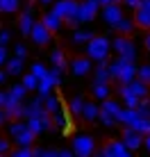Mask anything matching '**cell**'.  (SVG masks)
I'll return each instance as SVG.
<instances>
[{
    "instance_id": "f5cc1de1",
    "label": "cell",
    "mask_w": 150,
    "mask_h": 157,
    "mask_svg": "<svg viewBox=\"0 0 150 157\" xmlns=\"http://www.w3.org/2000/svg\"><path fill=\"white\" fill-rule=\"evenodd\" d=\"M141 146H146V148L150 150V134H146V137H143V144Z\"/></svg>"
},
{
    "instance_id": "8992f818",
    "label": "cell",
    "mask_w": 150,
    "mask_h": 157,
    "mask_svg": "<svg viewBox=\"0 0 150 157\" xmlns=\"http://www.w3.org/2000/svg\"><path fill=\"white\" fill-rule=\"evenodd\" d=\"M98 9H100V5L96 0H82V2H77V21L80 23H91L98 16Z\"/></svg>"
},
{
    "instance_id": "6da1fadb",
    "label": "cell",
    "mask_w": 150,
    "mask_h": 157,
    "mask_svg": "<svg viewBox=\"0 0 150 157\" xmlns=\"http://www.w3.org/2000/svg\"><path fill=\"white\" fill-rule=\"evenodd\" d=\"M111 80H116V84H127L137 78V64L134 59H125V57H116L114 62H107Z\"/></svg>"
},
{
    "instance_id": "8d00e7d4",
    "label": "cell",
    "mask_w": 150,
    "mask_h": 157,
    "mask_svg": "<svg viewBox=\"0 0 150 157\" xmlns=\"http://www.w3.org/2000/svg\"><path fill=\"white\" fill-rule=\"evenodd\" d=\"M12 98H16V100H25V96H28V91H25V86L23 84H14L12 89L7 91Z\"/></svg>"
},
{
    "instance_id": "9a60e30c",
    "label": "cell",
    "mask_w": 150,
    "mask_h": 157,
    "mask_svg": "<svg viewBox=\"0 0 150 157\" xmlns=\"http://www.w3.org/2000/svg\"><path fill=\"white\" fill-rule=\"evenodd\" d=\"M125 86L130 89L132 96H137L139 100H141V98H148V94H150V86H148L146 82H141V80H137V78L132 80V82H127Z\"/></svg>"
},
{
    "instance_id": "816d5d0a",
    "label": "cell",
    "mask_w": 150,
    "mask_h": 157,
    "mask_svg": "<svg viewBox=\"0 0 150 157\" xmlns=\"http://www.w3.org/2000/svg\"><path fill=\"white\" fill-rule=\"evenodd\" d=\"M5 121H7V114H5V109H2V107H0V125H2Z\"/></svg>"
},
{
    "instance_id": "ffe728a7",
    "label": "cell",
    "mask_w": 150,
    "mask_h": 157,
    "mask_svg": "<svg viewBox=\"0 0 150 157\" xmlns=\"http://www.w3.org/2000/svg\"><path fill=\"white\" fill-rule=\"evenodd\" d=\"M43 109L48 112V114H57V112H62V102H59V98H57L55 94L46 96V98H43Z\"/></svg>"
},
{
    "instance_id": "4fadbf2b",
    "label": "cell",
    "mask_w": 150,
    "mask_h": 157,
    "mask_svg": "<svg viewBox=\"0 0 150 157\" xmlns=\"http://www.w3.org/2000/svg\"><path fill=\"white\" fill-rule=\"evenodd\" d=\"M34 23H36V18H34V12H32V5H28V7H25V12L21 14V18H18V30H21V34L28 36Z\"/></svg>"
},
{
    "instance_id": "7402d4cb",
    "label": "cell",
    "mask_w": 150,
    "mask_h": 157,
    "mask_svg": "<svg viewBox=\"0 0 150 157\" xmlns=\"http://www.w3.org/2000/svg\"><path fill=\"white\" fill-rule=\"evenodd\" d=\"M98 112H100V107L98 105H93V102H84V107H82V116L84 121H96L98 118Z\"/></svg>"
},
{
    "instance_id": "30bf717a",
    "label": "cell",
    "mask_w": 150,
    "mask_h": 157,
    "mask_svg": "<svg viewBox=\"0 0 150 157\" xmlns=\"http://www.w3.org/2000/svg\"><path fill=\"white\" fill-rule=\"evenodd\" d=\"M71 71H73V75H77V78H84V75H89L93 71V62H91L89 57H75L71 62Z\"/></svg>"
},
{
    "instance_id": "e575fe53",
    "label": "cell",
    "mask_w": 150,
    "mask_h": 157,
    "mask_svg": "<svg viewBox=\"0 0 150 157\" xmlns=\"http://www.w3.org/2000/svg\"><path fill=\"white\" fill-rule=\"evenodd\" d=\"M109 94H111L109 84H93V98H98V100H107V98H109Z\"/></svg>"
},
{
    "instance_id": "52a82bcc",
    "label": "cell",
    "mask_w": 150,
    "mask_h": 157,
    "mask_svg": "<svg viewBox=\"0 0 150 157\" xmlns=\"http://www.w3.org/2000/svg\"><path fill=\"white\" fill-rule=\"evenodd\" d=\"M30 39L36 43V46H48V43L52 41V32L46 28L43 23H41V21H36L34 25H32V30H30Z\"/></svg>"
},
{
    "instance_id": "cb8c5ba5",
    "label": "cell",
    "mask_w": 150,
    "mask_h": 157,
    "mask_svg": "<svg viewBox=\"0 0 150 157\" xmlns=\"http://www.w3.org/2000/svg\"><path fill=\"white\" fill-rule=\"evenodd\" d=\"M84 102H87V100H84L82 96H73V98H71V102H68V112H71L73 116H80V114H82V107H84Z\"/></svg>"
},
{
    "instance_id": "44dd1931",
    "label": "cell",
    "mask_w": 150,
    "mask_h": 157,
    "mask_svg": "<svg viewBox=\"0 0 150 157\" xmlns=\"http://www.w3.org/2000/svg\"><path fill=\"white\" fill-rule=\"evenodd\" d=\"M114 118H116V123H121V125H130V123L137 118V112L134 109H127V107H121L118 114H116Z\"/></svg>"
},
{
    "instance_id": "f1b7e54d",
    "label": "cell",
    "mask_w": 150,
    "mask_h": 157,
    "mask_svg": "<svg viewBox=\"0 0 150 157\" xmlns=\"http://www.w3.org/2000/svg\"><path fill=\"white\" fill-rule=\"evenodd\" d=\"M134 25H139V28H148L150 30V14L141 12V9H134Z\"/></svg>"
},
{
    "instance_id": "f35d334b",
    "label": "cell",
    "mask_w": 150,
    "mask_h": 157,
    "mask_svg": "<svg viewBox=\"0 0 150 157\" xmlns=\"http://www.w3.org/2000/svg\"><path fill=\"white\" fill-rule=\"evenodd\" d=\"M98 121L103 123L105 128H114V125H116V118L111 116V114H107V112H103V109L98 112Z\"/></svg>"
},
{
    "instance_id": "d6986e66",
    "label": "cell",
    "mask_w": 150,
    "mask_h": 157,
    "mask_svg": "<svg viewBox=\"0 0 150 157\" xmlns=\"http://www.w3.org/2000/svg\"><path fill=\"white\" fill-rule=\"evenodd\" d=\"M5 73L7 75H21L23 73V59L7 57V62H5Z\"/></svg>"
},
{
    "instance_id": "ab89813d",
    "label": "cell",
    "mask_w": 150,
    "mask_h": 157,
    "mask_svg": "<svg viewBox=\"0 0 150 157\" xmlns=\"http://www.w3.org/2000/svg\"><path fill=\"white\" fill-rule=\"evenodd\" d=\"M30 73L34 75L36 80H41V78H46V75H48V68L43 66V64H34V66L30 68Z\"/></svg>"
},
{
    "instance_id": "277c9868",
    "label": "cell",
    "mask_w": 150,
    "mask_h": 157,
    "mask_svg": "<svg viewBox=\"0 0 150 157\" xmlns=\"http://www.w3.org/2000/svg\"><path fill=\"white\" fill-rule=\"evenodd\" d=\"M111 43V48L116 50V55L118 57H125V59H134L137 57V43L130 39V36H123L118 34L114 41H109Z\"/></svg>"
},
{
    "instance_id": "e0dca14e",
    "label": "cell",
    "mask_w": 150,
    "mask_h": 157,
    "mask_svg": "<svg viewBox=\"0 0 150 157\" xmlns=\"http://www.w3.org/2000/svg\"><path fill=\"white\" fill-rule=\"evenodd\" d=\"M118 94H121V100L125 102V107H127V109H134V107L139 105V98L130 94V89H127L125 84H118Z\"/></svg>"
},
{
    "instance_id": "bcb514c9",
    "label": "cell",
    "mask_w": 150,
    "mask_h": 157,
    "mask_svg": "<svg viewBox=\"0 0 150 157\" xmlns=\"http://www.w3.org/2000/svg\"><path fill=\"white\" fill-rule=\"evenodd\" d=\"M7 150H9V141L7 139H0V155H7Z\"/></svg>"
},
{
    "instance_id": "7bdbcfd3",
    "label": "cell",
    "mask_w": 150,
    "mask_h": 157,
    "mask_svg": "<svg viewBox=\"0 0 150 157\" xmlns=\"http://www.w3.org/2000/svg\"><path fill=\"white\" fill-rule=\"evenodd\" d=\"M7 157H32V150L30 148H18V150H14V153L7 155Z\"/></svg>"
},
{
    "instance_id": "11a10c76",
    "label": "cell",
    "mask_w": 150,
    "mask_h": 157,
    "mask_svg": "<svg viewBox=\"0 0 150 157\" xmlns=\"http://www.w3.org/2000/svg\"><path fill=\"white\" fill-rule=\"evenodd\" d=\"M36 2H41V5H52L55 0H36Z\"/></svg>"
},
{
    "instance_id": "6f0895ef",
    "label": "cell",
    "mask_w": 150,
    "mask_h": 157,
    "mask_svg": "<svg viewBox=\"0 0 150 157\" xmlns=\"http://www.w3.org/2000/svg\"><path fill=\"white\" fill-rule=\"evenodd\" d=\"M146 48H148V50H150V34L146 36Z\"/></svg>"
},
{
    "instance_id": "680465c9",
    "label": "cell",
    "mask_w": 150,
    "mask_h": 157,
    "mask_svg": "<svg viewBox=\"0 0 150 157\" xmlns=\"http://www.w3.org/2000/svg\"><path fill=\"white\" fill-rule=\"evenodd\" d=\"M91 157H105L103 153H93V155H91Z\"/></svg>"
},
{
    "instance_id": "ee69618b",
    "label": "cell",
    "mask_w": 150,
    "mask_h": 157,
    "mask_svg": "<svg viewBox=\"0 0 150 157\" xmlns=\"http://www.w3.org/2000/svg\"><path fill=\"white\" fill-rule=\"evenodd\" d=\"M9 39H12V34H9V30H0V46H7Z\"/></svg>"
},
{
    "instance_id": "681fc988",
    "label": "cell",
    "mask_w": 150,
    "mask_h": 157,
    "mask_svg": "<svg viewBox=\"0 0 150 157\" xmlns=\"http://www.w3.org/2000/svg\"><path fill=\"white\" fill-rule=\"evenodd\" d=\"M100 7H107V5H114V2H121V0H96Z\"/></svg>"
},
{
    "instance_id": "d6a6232c",
    "label": "cell",
    "mask_w": 150,
    "mask_h": 157,
    "mask_svg": "<svg viewBox=\"0 0 150 157\" xmlns=\"http://www.w3.org/2000/svg\"><path fill=\"white\" fill-rule=\"evenodd\" d=\"M91 36H93V32H91V30H80V28H77V30L73 32V43H80V46H84V43H87Z\"/></svg>"
},
{
    "instance_id": "9c48e42d",
    "label": "cell",
    "mask_w": 150,
    "mask_h": 157,
    "mask_svg": "<svg viewBox=\"0 0 150 157\" xmlns=\"http://www.w3.org/2000/svg\"><path fill=\"white\" fill-rule=\"evenodd\" d=\"M121 141H123V146H125L127 150H139V148H141V144H143V137L139 132H134L132 128H123Z\"/></svg>"
},
{
    "instance_id": "91938a15",
    "label": "cell",
    "mask_w": 150,
    "mask_h": 157,
    "mask_svg": "<svg viewBox=\"0 0 150 157\" xmlns=\"http://www.w3.org/2000/svg\"><path fill=\"white\" fill-rule=\"evenodd\" d=\"M0 157H7V155H0Z\"/></svg>"
},
{
    "instance_id": "9f6ffc18",
    "label": "cell",
    "mask_w": 150,
    "mask_h": 157,
    "mask_svg": "<svg viewBox=\"0 0 150 157\" xmlns=\"http://www.w3.org/2000/svg\"><path fill=\"white\" fill-rule=\"evenodd\" d=\"M2 102H5V91H0V107H2Z\"/></svg>"
},
{
    "instance_id": "f546056e",
    "label": "cell",
    "mask_w": 150,
    "mask_h": 157,
    "mask_svg": "<svg viewBox=\"0 0 150 157\" xmlns=\"http://www.w3.org/2000/svg\"><path fill=\"white\" fill-rule=\"evenodd\" d=\"M34 137H36V134H32L30 130L25 128L23 132H21L18 137H16V144H18L21 148H28V146H32V141H34Z\"/></svg>"
},
{
    "instance_id": "f907efd6",
    "label": "cell",
    "mask_w": 150,
    "mask_h": 157,
    "mask_svg": "<svg viewBox=\"0 0 150 157\" xmlns=\"http://www.w3.org/2000/svg\"><path fill=\"white\" fill-rule=\"evenodd\" d=\"M57 157H75L73 150H57Z\"/></svg>"
},
{
    "instance_id": "2e32d148",
    "label": "cell",
    "mask_w": 150,
    "mask_h": 157,
    "mask_svg": "<svg viewBox=\"0 0 150 157\" xmlns=\"http://www.w3.org/2000/svg\"><path fill=\"white\" fill-rule=\"evenodd\" d=\"M41 23H43L50 32H57V30H62V23H64V21H62L59 16H57V14L50 9V12H46L43 16H41Z\"/></svg>"
},
{
    "instance_id": "83f0119b",
    "label": "cell",
    "mask_w": 150,
    "mask_h": 157,
    "mask_svg": "<svg viewBox=\"0 0 150 157\" xmlns=\"http://www.w3.org/2000/svg\"><path fill=\"white\" fill-rule=\"evenodd\" d=\"M21 9V0H0V12L2 14H14Z\"/></svg>"
},
{
    "instance_id": "ba28073f",
    "label": "cell",
    "mask_w": 150,
    "mask_h": 157,
    "mask_svg": "<svg viewBox=\"0 0 150 157\" xmlns=\"http://www.w3.org/2000/svg\"><path fill=\"white\" fill-rule=\"evenodd\" d=\"M123 16H125V14H123V5H121V2H114V5L103 7V21H105L107 25H111V28L118 23Z\"/></svg>"
},
{
    "instance_id": "ac0fdd59",
    "label": "cell",
    "mask_w": 150,
    "mask_h": 157,
    "mask_svg": "<svg viewBox=\"0 0 150 157\" xmlns=\"http://www.w3.org/2000/svg\"><path fill=\"white\" fill-rule=\"evenodd\" d=\"M125 128H132L134 132H139V134H141V137L150 134V121H148V118H141V116H137L134 121H132L130 125H125Z\"/></svg>"
},
{
    "instance_id": "484cf974",
    "label": "cell",
    "mask_w": 150,
    "mask_h": 157,
    "mask_svg": "<svg viewBox=\"0 0 150 157\" xmlns=\"http://www.w3.org/2000/svg\"><path fill=\"white\" fill-rule=\"evenodd\" d=\"M50 118H52V125H55V130H57V128H64L66 132L71 130V121H68V116H64L62 112H57V114H50Z\"/></svg>"
},
{
    "instance_id": "4316f807",
    "label": "cell",
    "mask_w": 150,
    "mask_h": 157,
    "mask_svg": "<svg viewBox=\"0 0 150 157\" xmlns=\"http://www.w3.org/2000/svg\"><path fill=\"white\" fill-rule=\"evenodd\" d=\"M134 112H137V116L148 118V121H150V98H141V100H139V105L134 107Z\"/></svg>"
},
{
    "instance_id": "f6af8a7d",
    "label": "cell",
    "mask_w": 150,
    "mask_h": 157,
    "mask_svg": "<svg viewBox=\"0 0 150 157\" xmlns=\"http://www.w3.org/2000/svg\"><path fill=\"white\" fill-rule=\"evenodd\" d=\"M137 9H141V12L150 14V0H139V7H137Z\"/></svg>"
},
{
    "instance_id": "603a6c76",
    "label": "cell",
    "mask_w": 150,
    "mask_h": 157,
    "mask_svg": "<svg viewBox=\"0 0 150 157\" xmlns=\"http://www.w3.org/2000/svg\"><path fill=\"white\" fill-rule=\"evenodd\" d=\"M114 28L118 30V34L127 36V34H132V30H134V21H132V18H125V16H123V18L114 25Z\"/></svg>"
},
{
    "instance_id": "8fae6325",
    "label": "cell",
    "mask_w": 150,
    "mask_h": 157,
    "mask_svg": "<svg viewBox=\"0 0 150 157\" xmlns=\"http://www.w3.org/2000/svg\"><path fill=\"white\" fill-rule=\"evenodd\" d=\"M43 98H34L30 102H23V118H34V116H41L43 114Z\"/></svg>"
},
{
    "instance_id": "7c38bea8",
    "label": "cell",
    "mask_w": 150,
    "mask_h": 157,
    "mask_svg": "<svg viewBox=\"0 0 150 157\" xmlns=\"http://www.w3.org/2000/svg\"><path fill=\"white\" fill-rule=\"evenodd\" d=\"M100 153H103L105 157H132L130 150L123 146V141H109Z\"/></svg>"
},
{
    "instance_id": "5bb4252c",
    "label": "cell",
    "mask_w": 150,
    "mask_h": 157,
    "mask_svg": "<svg viewBox=\"0 0 150 157\" xmlns=\"http://www.w3.org/2000/svg\"><path fill=\"white\" fill-rule=\"evenodd\" d=\"M91 73H93V84H109V80H111L107 62H98V66H96Z\"/></svg>"
},
{
    "instance_id": "c3c4849f",
    "label": "cell",
    "mask_w": 150,
    "mask_h": 157,
    "mask_svg": "<svg viewBox=\"0 0 150 157\" xmlns=\"http://www.w3.org/2000/svg\"><path fill=\"white\" fill-rule=\"evenodd\" d=\"M123 5H125V7H130V9H137V7H139V0H123Z\"/></svg>"
},
{
    "instance_id": "b9f144b4",
    "label": "cell",
    "mask_w": 150,
    "mask_h": 157,
    "mask_svg": "<svg viewBox=\"0 0 150 157\" xmlns=\"http://www.w3.org/2000/svg\"><path fill=\"white\" fill-rule=\"evenodd\" d=\"M14 57H16V59H23V62H25V57H28V48H25L23 43H18V46L14 48Z\"/></svg>"
},
{
    "instance_id": "d4e9b609",
    "label": "cell",
    "mask_w": 150,
    "mask_h": 157,
    "mask_svg": "<svg viewBox=\"0 0 150 157\" xmlns=\"http://www.w3.org/2000/svg\"><path fill=\"white\" fill-rule=\"evenodd\" d=\"M50 62H52V66H55V68H59V71H64V68H66V55H64L59 48L50 52Z\"/></svg>"
},
{
    "instance_id": "d590c367",
    "label": "cell",
    "mask_w": 150,
    "mask_h": 157,
    "mask_svg": "<svg viewBox=\"0 0 150 157\" xmlns=\"http://www.w3.org/2000/svg\"><path fill=\"white\" fill-rule=\"evenodd\" d=\"M21 84L25 86V91H36V84H39V80H36L32 73H25V75H23V82H21Z\"/></svg>"
},
{
    "instance_id": "60d3db41",
    "label": "cell",
    "mask_w": 150,
    "mask_h": 157,
    "mask_svg": "<svg viewBox=\"0 0 150 157\" xmlns=\"http://www.w3.org/2000/svg\"><path fill=\"white\" fill-rule=\"evenodd\" d=\"M32 157H57V150H46V148H34Z\"/></svg>"
},
{
    "instance_id": "7dc6e473",
    "label": "cell",
    "mask_w": 150,
    "mask_h": 157,
    "mask_svg": "<svg viewBox=\"0 0 150 157\" xmlns=\"http://www.w3.org/2000/svg\"><path fill=\"white\" fill-rule=\"evenodd\" d=\"M5 62H7V48L0 46V66H5Z\"/></svg>"
},
{
    "instance_id": "db71d44e",
    "label": "cell",
    "mask_w": 150,
    "mask_h": 157,
    "mask_svg": "<svg viewBox=\"0 0 150 157\" xmlns=\"http://www.w3.org/2000/svg\"><path fill=\"white\" fill-rule=\"evenodd\" d=\"M5 80H7V73H5V71H2V68H0V84H2V82H5Z\"/></svg>"
},
{
    "instance_id": "5b68a950",
    "label": "cell",
    "mask_w": 150,
    "mask_h": 157,
    "mask_svg": "<svg viewBox=\"0 0 150 157\" xmlns=\"http://www.w3.org/2000/svg\"><path fill=\"white\" fill-rule=\"evenodd\" d=\"M73 155L75 157H91L96 153V141L93 137H89V134H77V137L73 139Z\"/></svg>"
},
{
    "instance_id": "4dcf8cb0",
    "label": "cell",
    "mask_w": 150,
    "mask_h": 157,
    "mask_svg": "<svg viewBox=\"0 0 150 157\" xmlns=\"http://www.w3.org/2000/svg\"><path fill=\"white\" fill-rule=\"evenodd\" d=\"M25 123H28V130H30L32 134H41V132H43V121H41V116L25 118Z\"/></svg>"
},
{
    "instance_id": "836d02e7",
    "label": "cell",
    "mask_w": 150,
    "mask_h": 157,
    "mask_svg": "<svg viewBox=\"0 0 150 157\" xmlns=\"http://www.w3.org/2000/svg\"><path fill=\"white\" fill-rule=\"evenodd\" d=\"M100 109L107 112V114H111V116H116V114H118V109H121V102L107 98V100H103V107H100Z\"/></svg>"
},
{
    "instance_id": "74e56055",
    "label": "cell",
    "mask_w": 150,
    "mask_h": 157,
    "mask_svg": "<svg viewBox=\"0 0 150 157\" xmlns=\"http://www.w3.org/2000/svg\"><path fill=\"white\" fill-rule=\"evenodd\" d=\"M137 80H141L150 86V64H143L141 68H137Z\"/></svg>"
},
{
    "instance_id": "1f68e13d",
    "label": "cell",
    "mask_w": 150,
    "mask_h": 157,
    "mask_svg": "<svg viewBox=\"0 0 150 157\" xmlns=\"http://www.w3.org/2000/svg\"><path fill=\"white\" fill-rule=\"evenodd\" d=\"M25 128H28V123H25V121H21V118H18V121H12V123H9L7 132H9V137H12V139H16V137H18V134L23 132Z\"/></svg>"
},
{
    "instance_id": "3957f363",
    "label": "cell",
    "mask_w": 150,
    "mask_h": 157,
    "mask_svg": "<svg viewBox=\"0 0 150 157\" xmlns=\"http://www.w3.org/2000/svg\"><path fill=\"white\" fill-rule=\"evenodd\" d=\"M52 12L59 16L62 21H66L71 28L77 30L80 21H77V0H55L52 2Z\"/></svg>"
},
{
    "instance_id": "7a4b0ae2",
    "label": "cell",
    "mask_w": 150,
    "mask_h": 157,
    "mask_svg": "<svg viewBox=\"0 0 150 157\" xmlns=\"http://www.w3.org/2000/svg\"><path fill=\"white\" fill-rule=\"evenodd\" d=\"M84 50H87V55L84 57H89L91 62H107L109 59V50H111V43L107 36H91V39L84 43Z\"/></svg>"
}]
</instances>
